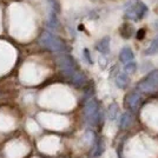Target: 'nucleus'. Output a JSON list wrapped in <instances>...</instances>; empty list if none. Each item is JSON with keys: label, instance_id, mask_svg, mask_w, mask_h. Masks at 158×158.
<instances>
[{"label": "nucleus", "instance_id": "1", "mask_svg": "<svg viewBox=\"0 0 158 158\" xmlns=\"http://www.w3.org/2000/svg\"><path fill=\"white\" fill-rule=\"evenodd\" d=\"M39 44L43 47H45L53 52H64L65 51V45L64 43L57 38L54 34L51 32H45L39 39Z\"/></svg>", "mask_w": 158, "mask_h": 158}, {"label": "nucleus", "instance_id": "2", "mask_svg": "<svg viewBox=\"0 0 158 158\" xmlns=\"http://www.w3.org/2000/svg\"><path fill=\"white\" fill-rule=\"evenodd\" d=\"M148 11V7L144 2L139 0H133V4L127 2L125 10V18L130 20H138L144 17Z\"/></svg>", "mask_w": 158, "mask_h": 158}, {"label": "nucleus", "instance_id": "3", "mask_svg": "<svg viewBox=\"0 0 158 158\" xmlns=\"http://www.w3.org/2000/svg\"><path fill=\"white\" fill-rule=\"evenodd\" d=\"M137 89L142 92H153L158 90V70L150 72L137 85Z\"/></svg>", "mask_w": 158, "mask_h": 158}, {"label": "nucleus", "instance_id": "4", "mask_svg": "<svg viewBox=\"0 0 158 158\" xmlns=\"http://www.w3.org/2000/svg\"><path fill=\"white\" fill-rule=\"evenodd\" d=\"M84 117L87 120V123H90V124L98 123V103L96 99H90L86 103L85 107H84Z\"/></svg>", "mask_w": 158, "mask_h": 158}, {"label": "nucleus", "instance_id": "5", "mask_svg": "<svg viewBox=\"0 0 158 158\" xmlns=\"http://www.w3.org/2000/svg\"><path fill=\"white\" fill-rule=\"evenodd\" d=\"M58 65H59L61 72L65 74L66 77L71 79L72 76L77 72V69H76V64L71 57L69 56H60L58 57Z\"/></svg>", "mask_w": 158, "mask_h": 158}, {"label": "nucleus", "instance_id": "6", "mask_svg": "<svg viewBox=\"0 0 158 158\" xmlns=\"http://www.w3.org/2000/svg\"><path fill=\"white\" fill-rule=\"evenodd\" d=\"M140 102H142L140 94L138 92H136V91H133V92H130L126 96L125 105L130 109V111L136 112L139 109V106H140Z\"/></svg>", "mask_w": 158, "mask_h": 158}, {"label": "nucleus", "instance_id": "7", "mask_svg": "<svg viewBox=\"0 0 158 158\" xmlns=\"http://www.w3.org/2000/svg\"><path fill=\"white\" fill-rule=\"evenodd\" d=\"M133 57H135V56H133V52H132V50L130 47H124V48L122 50L120 54H119L120 61H122V63H125V64L131 63L132 60H133Z\"/></svg>", "mask_w": 158, "mask_h": 158}, {"label": "nucleus", "instance_id": "8", "mask_svg": "<svg viewBox=\"0 0 158 158\" xmlns=\"http://www.w3.org/2000/svg\"><path fill=\"white\" fill-rule=\"evenodd\" d=\"M96 48L100 53H109V51H110V38L105 37L100 41H98L97 45H96Z\"/></svg>", "mask_w": 158, "mask_h": 158}, {"label": "nucleus", "instance_id": "9", "mask_svg": "<svg viewBox=\"0 0 158 158\" xmlns=\"http://www.w3.org/2000/svg\"><path fill=\"white\" fill-rule=\"evenodd\" d=\"M132 124V114L131 112H125L123 113V116L120 117V129L125 130Z\"/></svg>", "mask_w": 158, "mask_h": 158}, {"label": "nucleus", "instance_id": "10", "mask_svg": "<svg viewBox=\"0 0 158 158\" xmlns=\"http://www.w3.org/2000/svg\"><path fill=\"white\" fill-rule=\"evenodd\" d=\"M129 83H130V79L126 73H120L116 78V85L118 86L119 89H125L126 86L129 85Z\"/></svg>", "mask_w": 158, "mask_h": 158}, {"label": "nucleus", "instance_id": "11", "mask_svg": "<svg viewBox=\"0 0 158 158\" xmlns=\"http://www.w3.org/2000/svg\"><path fill=\"white\" fill-rule=\"evenodd\" d=\"M119 114V107L116 103H112L110 104L109 109H107V117L110 120H114V119L118 117Z\"/></svg>", "mask_w": 158, "mask_h": 158}, {"label": "nucleus", "instance_id": "12", "mask_svg": "<svg viewBox=\"0 0 158 158\" xmlns=\"http://www.w3.org/2000/svg\"><path fill=\"white\" fill-rule=\"evenodd\" d=\"M156 53H158V37L152 40L150 46L148 47V50L145 51V54H148V56L156 54Z\"/></svg>", "mask_w": 158, "mask_h": 158}, {"label": "nucleus", "instance_id": "13", "mask_svg": "<svg viewBox=\"0 0 158 158\" xmlns=\"http://www.w3.org/2000/svg\"><path fill=\"white\" fill-rule=\"evenodd\" d=\"M71 80H72V81L74 83V84H76V85L81 86L83 84H84V83H85V77H84V74H83L81 72L77 71V72H76L72 76Z\"/></svg>", "mask_w": 158, "mask_h": 158}, {"label": "nucleus", "instance_id": "14", "mask_svg": "<svg viewBox=\"0 0 158 158\" xmlns=\"http://www.w3.org/2000/svg\"><path fill=\"white\" fill-rule=\"evenodd\" d=\"M124 70H125V73L126 74H132V73L136 72V70H137V65L135 64V63H127L124 67Z\"/></svg>", "mask_w": 158, "mask_h": 158}, {"label": "nucleus", "instance_id": "15", "mask_svg": "<svg viewBox=\"0 0 158 158\" xmlns=\"http://www.w3.org/2000/svg\"><path fill=\"white\" fill-rule=\"evenodd\" d=\"M48 26H51L52 28L57 26V17H56V13L54 11H52L50 13V20H48Z\"/></svg>", "mask_w": 158, "mask_h": 158}, {"label": "nucleus", "instance_id": "16", "mask_svg": "<svg viewBox=\"0 0 158 158\" xmlns=\"http://www.w3.org/2000/svg\"><path fill=\"white\" fill-rule=\"evenodd\" d=\"M144 34H145V30H139L138 33H137V38H138L139 40H142L143 39V37H144Z\"/></svg>", "mask_w": 158, "mask_h": 158}, {"label": "nucleus", "instance_id": "17", "mask_svg": "<svg viewBox=\"0 0 158 158\" xmlns=\"http://www.w3.org/2000/svg\"><path fill=\"white\" fill-rule=\"evenodd\" d=\"M84 54H85V57H86V59H87V61H90V63H92L91 61V57H90V53H89V50H84Z\"/></svg>", "mask_w": 158, "mask_h": 158}]
</instances>
